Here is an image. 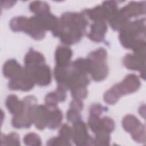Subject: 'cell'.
Returning <instances> with one entry per match:
<instances>
[{
  "instance_id": "cell-23",
  "label": "cell",
  "mask_w": 146,
  "mask_h": 146,
  "mask_svg": "<svg viewBox=\"0 0 146 146\" xmlns=\"http://www.w3.org/2000/svg\"><path fill=\"white\" fill-rule=\"evenodd\" d=\"M102 126L103 129L109 133L112 132L115 129V122L114 121L109 117L105 116L102 118Z\"/></svg>"
},
{
  "instance_id": "cell-15",
  "label": "cell",
  "mask_w": 146,
  "mask_h": 146,
  "mask_svg": "<svg viewBox=\"0 0 146 146\" xmlns=\"http://www.w3.org/2000/svg\"><path fill=\"white\" fill-rule=\"evenodd\" d=\"M72 51L66 46H59L57 47L55 56L56 66H64L68 64L72 57Z\"/></svg>"
},
{
  "instance_id": "cell-11",
  "label": "cell",
  "mask_w": 146,
  "mask_h": 146,
  "mask_svg": "<svg viewBox=\"0 0 146 146\" xmlns=\"http://www.w3.org/2000/svg\"><path fill=\"white\" fill-rule=\"evenodd\" d=\"M120 12L128 19L131 17H137L145 13V2H131L120 10Z\"/></svg>"
},
{
  "instance_id": "cell-6",
  "label": "cell",
  "mask_w": 146,
  "mask_h": 146,
  "mask_svg": "<svg viewBox=\"0 0 146 146\" xmlns=\"http://www.w3.org/2000/svg\"><path fill=\"white\" fill-rule=\"evenodd\" d=\"M72 138L76 145H94V139L88 133L86 124L80 120L73 123Z\"/></svg>"
},
{
  "instance_id": "cell-19",
  "label": "cell",
  "mask_w": 146,
  "mask_h": 146,
  "mask_svg": "<svg viewBox=\"0 0 146 146\" xmlns=\"http://www.w3.org/2000/svg\"><path fill=\"white\" fill-rule=\"evenodd\" d=\"M1 145H20V140L19 135L16 133H10L7 135H1Z\"/></svg>"
},
{
  "instance_id": "cell-12",
  "label": "cell",
  "mask_w": 146,
  "mask_h": 146,
  "mask_svg": "<svg viewBox=\"0 0 146 146\" xmlns=\"http://www.w3.org/2000/svg\"><path fill=\"white\" fill-rule=\"evenodd\" d=\"M90 62L91 67L90 74H91L92 79L96 82L104 80L107 76L108 74V68L106 62H93L91 60Z\"/></svg>"
},
{
  "instance_id": "cell-26",
  "label": "cell",
  "mask_w": 146,
  "mask_h": 146,
  "mask_svg": "<svg viewBox=\"0 0 146 146\" xmlns=\"http://www.w3.org/2000/svg\"><path fill=\"white\" fill-rule=\"evenodd\" d=\"M106 109L100 104H93L91 106L90 109V115L99 116L101 115L103 111Z\"/></svg>"
},
{
  "instance_id": "cell-24",
  "label": "cell",
  "mask_w": 146,
  "mask_h": 146,
  "mask_svg": "<svg viewBox=\"0 0 146 146\" xmlns=\"http://www.w3.org/2000/svg\"><path fill=\"white\" fill-rule=\"evenodd\" d=\"M47 145H71L70 142L65 141L59 136L55 137L50 139L47 143Z\"/></svg>"
},
{
  "instance_id": "cell-1",
  "label": "cell",
  "mask_w": 146,
  "mask_h": 146,
  "mask_svg": "<svg viewBox=\"0 0 146 146\" xmlns=\"http://www.w3.org/2000/svg\"><path fill=\"white\" fill-rule=\"evenodd\" d=\"M87 25V17L83 13H65L59 19L58 27L52 34L59 37L62 43L70 45L80 40Z\"/></svg>"
},
{
  "instance_id": "cell-14",
  "label": "cell",
  "mask_w": 146,
  "mask_h": 146,
  "mask_svg": "<svg viewBox=\"0 0 146 146\" xmlns=\"http://www.w3.org/2000/svg\"><path fill=\"white\" fill-rule=\"evenodd\" d=\"M5 104L9 111L14 116L21 115L24 110L25 104L23 101L19 100L15 95H9L6 99Z\"/></svg>"
},
{
  "instance_id": "cell-4",
  "label": "cell",
  "mask_w": 146,
  "mask_h": 146,
  "mask_svg": "<svg viewBox=\"0 0 146 146\" xmlns=\"http://www.w3.org/2000/svg\"><path fill=\"white\" fill-rule=\"evenodd\" d=\"M124 129L131 135L132 138L136 142H145V128L140 121L132 115H127L122 120Z\"/></svg>"
},
{
  "instance_id": "cell-7",
  "label": "cell",
  "mask_w": 146,
  "mask_h": 146,
  "mask_svg": "<svg viewBox=\"0 0 146 146\" xmlns=\"http://www.w3.org/2000/svg\"><path fill=\"white\" fill-rule=\"evenodd\" d=\"M145 53H135L127 54L123 59V64L128 69L140 71L145 78Z\"/></svg>"
},
{
  "instance_id": "cell-13",
  "label": "cell",
  "mask_w": 146,
  "mask_h": 146,
  "mask_svg": "<svg viewBox=\"0 0 146 146\" xmlns=\"http://www.w3.org/2000/svg\"><path fill=\"white\" fill-rule=\"evenodd\" d=\"M24 71V68L15 60L9 59L5 62L3 67V73L5 77L10 79L20 75Z\"/></svg>"
},
{
  "instance_id": "cell-25",
  "label": "cell",
  "mask_w": 146,
  "mask_h": 146,
  "mask_svg": "<svg viewBox=\"0 0 146 146\" xmlns=\"http://www.w3.org/2000/svg\"><path fill=\"white\" fill-rule=\"evenodd\" d=\"M67 119L68 121L72 123H75L78 120H80L81 119L80 112L72 109L69 108L67 112Z\"/></svg>"
},
{
  "instance_id": "cell-18",
  "label": "cell",
  "mask_w": 146,
  "mask_h": 146,
  "mask_svg": "<svg viewBox=\"0 0 146 146\" xmlns=\"http://www.w3.org/2000/svg\"><path fill=\"white\" fill-rule=\"evenodd\" d=\"M27 18L25 17H17L13 18L10 22L11 29L15 32L23 31Z\"/></svg>"
},
{
  "instance_id": "cell-20",
  "label": "cell",
  "mask_w": 146,
  "mask_h": 146,
  "mask_svg": "<svg viewBox=\"0 0 146 146\" xmlns=\"http://www.w3.org/2000/svg\"><path fill=\"white\" fill-rule=\"evenodd\" d=\"M23 142L27 145H40L42 141L39 135L35 133H29L26 135L23 138Z\"/></svg>"
},
{
  "instance_id": "cell-2",
  "label": "cell",
  "mask_w": 146,
  "mask_h": 146,
  "mask_svg": "<svg viewBox=\"0 0 146 146\" xmlns=\"http://www.w3.org/2000/svg\"><path fill=\"white\" fill-rule=\"evenodd\" d=\"M119 39L126 48L135 53H145V19L129 22L120 30Z\"/></svg>"
},
{
  "instance_id": "cell-8",
  "label": "cell",
  "mask_w": 146,
  "mask_h": 146,
  "mask_svg": "<svg viewBox=\"0 0 146 146\" xmlns=\"http://www.w3.org/2000/svg\"><path fill=\"white\" fill-rule=\"evenodd\" d=\"M140 81L138 76L135 74L127 75L121 83L115 85L121 96L135 92L140 88Z\"/></svg>"
},
{
  "instance_id": "cell-22",
  "label": "cell",
  "mask_w": 146,
  "mask_h": 146,
  "mask_svg": "<svg viewBox=\"0 0 146 146\" xmlns=\"http://www.w3.org/2000/svg\"><path fill=\"white\" fill-rule=\"evenodd\" d=\"M59 136L65 141L70 142V140L72 137V129L68 125L63 124L59 131Z\"/></svg>"
},
{
  "instance_id": "cell-3",
  "label": "cell",
  "mask_w": 146,
  "mask_h": 146,
  "mask_svg": "<svg viewBox=\"0 0 146 146\" xmlns=\"http://www.w3.org/2000/svg\"><path fill=\"white\" fill-rule=\"evenodd\" d=\"M25 104L24 110L22 113L18 116L13 117L11 123L16 128H29L33 123V115L35 107L36 106V99L34 96H28L23 100Z\"/></svg>"
},
{
  "instance_id": "cell-21",
  "label": "cell",
  "mask_w": 146,
  "mask_h": 146,
  "mask_svg": "<svg viewBox=\"0 0 146 146\" xmlns=\"http://www.w3.org/2000/svg\"><path fill=\"white\" fill-rule=\"evenodd\" d=\"M71 95L74 99L82 100L87 96V90L86 87H78L71 90Z\"/></svg>"
},
{
  "instance_id": "cell-5",
  "label": "cell",
  "mask_w": 146,
  "mask_h": 146,
  "mask_svg": "<svg viewBox=\"0 0 146 146\" xmlns=\"http://www.w3.org/2000/svg\"><path fill=\"white\" fill-rule=\"evenodd\" d=\"M25 71L33 79L35 84L40 86L48 85L51 80L50 67L45 63L37 64L29 67H24Z\"/></svg>"
},
{
  "instance_id": "cell-16",
  "label": "cell",
  "mask_w": 146,
  "mask_h": 146,
  "mask_svg": "<svg viewBox=\"0 0 146 146\" xmlns=\"http://www.w3.org/2000/svg\"><path fill=\"white\" fill-rule=\"evenodd\" d=\"M66 91L62 87H58L56 91L50 92L45 96V104L55 107L58 102L64 101L66 98Z\"/></svg>"
},
{
  "instance_id": "cell-10",
  "label": "cell",
  "mask_w": 146,
  "mask_h": 146,
  "mask_svg": "<svg viewBox=\"0 0 146 146\" xmlns=\"http://www.w3.org/2000/svg\"><path fill=\"white\" fill-rule=\"evenodd\" d=\"M107 30V26L104 21H96L91 25L90 31L87 36L94 42H100L104 40Z\"/></svg>"
},
{
  "instance_id": "cell-17",
  "label": "cell",
  "mask_w": 146,
  "mask_h": 146,
  "mask_svg": "<svg viewBox=\"0 0 146 146\" xmlns=\"http://www.w3.org/2000/svg\"><path fill=\"white\" fill-rule=\"evenodd\" d=\"M30 10L36 14H41L50 12V7L44 2L34 1L31 2L29 6Z\"/></svg>"
},
{
  "instance_id": "cell-27",
  "label": "cell",
  "mask_w": 146,
  "mask_h": 146,
  "mask_svg": "<svg viewBox=\"0 0 146 146\" xmlns=\"http://www.w3.org/2000/svg\"><path fill=\"white\" fill-rule=\"evenodd\" d=\"M83 108V103L82 100L74 99L70 103V108L75 110L78 112H80Z\"/></svg>"
},
{
  "instance_id": "cell-9",
  "label": "cell",
  "mask_w": 146,
  "mask_h": 146,
  "mask_svg": "<svg viewBox=\"0 0 146 146\" xmlns=\"http://www.w3.org/2000/svg\"><path fill=\"white\" fill-rule=\"evenodd\" d=\"M35 84L33 79L24 68L23 72L18 76L10 79L8 84L9 88L12 90L27 91L32 89Z\"/></svg>"
}]
</instances>
